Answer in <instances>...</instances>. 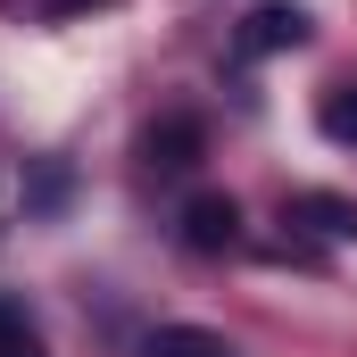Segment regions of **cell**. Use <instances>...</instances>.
<instances>
[{
    "label": "cell",
    "mask_w": 357,
    "mask_h": 357,
    "mask_svg": "<svg viewBox=\"0 0 357 357\" xmlns=\"http://www.w3.org/2000/svg\"><path fill=\"white\" fill-rule=\"evenodd\" d=\"M183 241H191L199 258L233 250V241H241V208H233V199H216V191H199V199L183 208Z\"/></svg>",
    "instance_id": "cell-1"
},
{
    "label": "cell",
    "mask_w": 357,
    "mask_h": 357,
    "mask_svg": "<svg viewBox=\"0 0 357 357\" xmlns=\"http://www.w3.org/2000/svg\"><path fill=\"white\" fill-rule=\"evenodd\" d=\"M142 357H241L225 333H208V324H158L150 341H142Z\"/></svg>",
    "instance_id": "cell-2"
},
{
    "label": "cell",
    "mask_w": 357,
    "mask_h": 357,
    "mask_svg": "<svg viewBox=\"0 0 357 357\" xmlns=\"http://www.w3.org/2000/svg\"><path fill=\"white\" fill-rule=\"evenodd\" d=\"M142 158H150V167H167V175H183V167L199 158V125H191V116L150 125V133H142Z\"/></svg>",
    "instance_id": "cell-3"
},
{
    "label": "cell",
    "mask_w": 357,
    "mask_h": 357,
    "mask_svg": "<svg viewBox=\"0 0 357 357\" xmlns=\"http://www.w3.org/2000/svg\"><path fill=\"white\" fill-rule=\"evenodd\" d=\"M291 216H299L307 233H324V241H357V208H349V199H333V191H299Z\"/></svg>",
    "instance_id": "cell-4"
},
{
    "label": "cell",
    "mask_w": 357,
    "mask_h": 357,
    "mask_svg": "<svg viewBox=\"0 0 357 357\" xmlns=\"http://www.w3.org/2000/svg\"><path fill=\"white\" fill-rule=\"evenodd\" d=\"M307 42V17L299 8H266V17H250V50H299Z\"/></svg>",
    "instance_id": "cell-5"
},
{
    "label": "cell",
    "mask_w": 357,
    "mask_h": 357,
    "mask_svg": "<svg viewBox=\"0 0 357 357\" xmlns=\"http://www.w3.org/2000/svg\"><path fill=\"white\" fill-rule=\"evenodd\" d=\"M316 125H324V142H341V150H357V84H333V91H324Z\"/></svg>",
    "instance_id": "cell-6"
},
{
    "label": "cell",
    "mask_w": 357,
    "mask_h": 357,
    "mask_svg": "<svg viewBox=\"0 0 357 357\" xmlns=\"http://www.w3.org/2000/svg\"><path fill=\"white\" fill-rule=\"evenodd\" d=\"M0 357H42V333H33L25 299H8V291H0Z\"/></svg>",
    "instance_id": "cell-7"
},
{
    "label": "cell",
    "mask_w": 357,
    "mask_h": 357,
    "mask_svg": "<svg viewBox=\"0 0 357 357\" xmlns=\"http://www.w3.org/2000/svg\"><path fill=\"white\" fill-rule=\"evenodd\" d=\"M8 17H25V25H50V17H75V8H100V0H0Z\"/></svg>",
    "instance_id": "cell-8"
}]
</instances>
